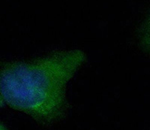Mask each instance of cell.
Masks as SVG:
<instances>
[{
    "label": "cell",
    "mask_w": 150,
    "mask_h": 130,
    "mask_svg": "<svg viewBox=\"0 0 150 130\" xmlns=\"http://www.w3.org/2000/svg\"><path fill=\"white\" fill-rule=\"evenodd\" d=\"M81 50H53L30 60L1 65V104L30 116L39 125L52 126L68 115L66 86L86 61Z\"/></svg>",
    "instance_id": "cell-1"
},
{
    "label": "cell",
    "mask_w": 150,
    "mask_h": 130,
    "mask_svg": "<svg viewBox=\"0 0 150 130\" xmlns=\"http://www.w3.org/2000/svg\"><path fill=\"white\" fill-rule=\"evenodd\" d=\"M138 41L140 48L150 56V10L139 28Z\"/></svg>",
    "instance_id": "cell-2"
},
{
    "label": "cell",
    "mask_w": 150,
    "mask_h": 130,
    "mask_svg": "<svg viewBox=\"0 0 150 130\" xmlns=\"http://www.w3.org/2000/svg\"><path fill=\"white\" fill-rule=\"evenodd\" d=\"M1 130H9V129H8V127L4 125L3 123H2V124H1Z\"/></svg>",
    "instance_id": "cell-3"
}]
</instances>
